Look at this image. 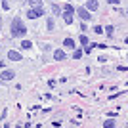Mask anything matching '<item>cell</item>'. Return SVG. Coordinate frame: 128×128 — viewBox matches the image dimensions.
Segmentation results:
<instances>
[{
    "label": "cell",
    "mask_w": 128,
    "mask_h": 128,
    "mask_svg": "<svg viewBox=\"0 0 128 128\" xmlns=\"http://www.w3.org/2000/svg\"><path fill=\"white\" fill-rule=\"evenodd\" d=\"M63 46H65V48H75V40H73V38H65Z\"/></svg>",
    "instance_id": "ba28073f"
},
{
    "label": "cell",
    "mask_w": 128,
    "mask_h": 128,
    "mask_svg": "<svg viewBox=\"0 0 128 128\" xmlns=\"http://www.w3.org/2000/svg\"><path fill=\"white\" fill-rule=\"evenodd\" d=\"M126 44H128V38H126Z\"/></svg>",
    "instance_id": "ffe728a7"
},
{
    "label": "cell",
    "mask_w": 128,
    "mask_h": 128,
    "mask_svg": "<svg viewBox=\"0 0 128 128\" xmlns=\"http://www.w3.org/2000/svg\"><path fill=\"white\" fill-rule=\"evenodd\" d=\"M80 44H82V46H88V36H86V34H80Z\"/></svg>",
    "instance_id": "4fadbf2b"
},
{
    "label": "cell",
    "mask_w": 128,
    "mask_h": 128,
    "mask_svg": "<svg viewBox=\"0 0 128 128\" xmlns=\"http://www.w3.org/2000/svg\"><path fill=\"white\" fill-rule=\"evenodd\" d=\"M27 17H29V19H38V16H36V12H34V10L27 12Z\"/></svg>",
    "instance_id": "9c48e42d"
},
{
    "label": "cell",
    "mask_w": 128,
    "mask_h": 128,
    "mask_svg": "<svg viewBox=\"0 0 128 128\" xmlns=\"http://www.w3.org/2000/svg\"><path fill=\"white\" fill-rule=\"evenodd\" d=\"M29 4H31L32 8H36V6H42V0H29Z\"/></svg>",
    "instance_id": "8fae6325"
},
{
    "label": "cell",
    "mask_w": 128,
    "mask_h": 128,
    "mask_svg": "<svg viewBox=\"0 0 128 128\" xmlns=\"http://www.w3.org/2000/svg\"><path fill=\"white\" fill-rule=\"evenodd\" d=\"M12 34H14V36H25L27 34V27L21 23L19 17H16V19L12 21Z\"/></svg>",
    "instance_id": "6da1fadb"
},
{
    "label": "cell",
    "mask_w": 128,
    "mask_h": 128,
    "mask_svg": "<svg viewBox=\"0 0 128 128\" xmlns=\"http://www.w3.org/2000/svg\"><path fill=\"white\" fill-rule=\"evenodd\" d=\"M94 32H98V34H102V32H103V29H102L100 25H96V27H94Z\"/></svg>",
    "instance_id": "2e32d148"
},
{
    "label": "cell",
    "mask_w": 128,
    "mask_h": 128,
    "mask_svg": "<svg viewBox=\"0 0 128 128\" xmlns=\"http://www.w3.org/2000/svg\"><path fill=\"white\" fill-rule=\"evenodd\" d=\"M73 58H75V59H80V58H82V50H75Z\"/></svg>",
    "instance_id": "9a60e30c"
},
{
    "label": "cell",
    "mask_w": 128,
    "mask_h": 128,
    "mask_svg": "<svg viewBox=\"0 0 128 128\" xmlns=\"http://www.w3.org/2000/svg\"><path fill=\"white\" fill-rule=\"evenodd\" d=\"M63 19H65V23L67 25H71L73 23V6H65V10H63Z\"/></svg>",
    "instance_id": "7a4b0ae2"
},
{
    "label": "cell",
    "mask_w": 128,
    "mask_h": 128,
    "mask_svg": "<svg viewBox=\"0 0 128 128\" xmlns=\"http://www.w3.org/2000/svg\"><path fill=\"white\" fill-rule=\"evenodd\" d=\"M52 12H54V14H61V12H59V8H58V6H52Z\"/></svg>",
    "instance_id": "e0dca14e"
},
{
    "label": "cell",
    "mask_w": 128,
    "mask_h": 128,
    "mask_svg": "<svg viewBox=\"0 0 128 128\" xmlns=\"http://www.w3.org/2000/svg\"><path fill=\"white\" fill-rule=\"evenodd\" d=\"M103 126H105V128H113V126H115V120H111V118H107L105 122H103Z\"/></svg>",
    "instance_id": "30bf717a"
},
{
    "label": "cell",
    "mask_w": 128,
    "mask_h": 128,
    "mask_svg": "<svg viewBox=\"0 0 128 128\" xmlns=\"http://www.w3.org/2000/svg\"><path fill=\"white\" fill-rule=\"evenodd\" d=\"M21 48H25V50H29V48H32V44L29 42V40H23L21 42Z\"/></svg>",
    "instance_id": "5bb4252c"
},
{
    "label": "cell",
    "mask_w": 128,
    "mask_h": 128,
    "mask_svg": "<svg viewBox=\"0 0 128 128\" xmlns=\"http://www.w3.org/2000/svg\"><path fill=\"white\" fill-rule=\"evenodd\" d=\"M86 10L88 12H96L98 10V0H86Z\"/></svg>",
    "instance_id": "8992f818"
},
{
    "label": "cell",
    "mask_w": 128,
    "mask_h": 128,
    "mask_svg": "<svg viewBox=\"0 0 128 128\" xmlns=\"http://www.w3.org/2000/svg\"><path fill=\"white\" fill-rule=\"evenodd\" d=\"M76 14H78V16H80V19H82V21H90V19H92L90 12L86 10V8H82V6H80L78 10H76Z\"/></svg>",
    "instance_id": "3957f363"
},
{
    "label": "cell",
    "mask_w": 128,
    "mask_h": 128,
    "mask_svg": "<svg viewBox=\"0 0 128 128\" xmlns=\"http://www.w3.org/2000/svg\"><path fill=\"white\" fill-rule=\"evenodd\" d=\"M8 59H12V61H21V54L16 52V50H10V52H8Z\"/></svg>",
    "instance_id": "5b68a950"
},
{
    "label": "cell",
    "mask_w": 128,
    "mask_h": 128,
    "mask_svg": "<svg viewBox=\"0 0 128 128\" xmlns=\"http://www.w3.org/2000/svg\"><path fill=\"white\" fill-rule=\"evenodd\" d=\"M4 128H10V126H8V124H6V126H4Z\"/></svg>",
    "instance_id": "d6986e66"
},
{
    "label": "cell",
    "mask_w": 128,
    "mask_h": 128,
    "mask_svg": "<svg viewBox=\"0 0 128 128\" xmlns=\"http://www.w3.org/2000/svg\"><path fill=\"white\" fill-rule=\"evenodd\" d=\"M14 76H16V73H14V71L6 69V71H2V75H0V80H4V82H8V80H12Z\"/></svg>",
    "instance_id": "277c9868"
},
{
    "label": "cell",
    "mask_w": 128,
    "mask_h": 128,
    "mask_svg": "<svg viewBox=\"0 0 128 128\" xmlns=\"http://www.w3.org/2000/svg\"><path fill=\"white\" fill-rule=\"evenodd\" d=\"M65 58H67V54H65L63 50H56V52H54V59H56V61H63Z\"/></svg>",
    "instance_id": "52a82bcc"
},
{
    "label": "cell",
    "mask_w": 128,
    "mask_h": 128,
    "mask_svg": "<svg viewBox=\"0 0 128 128\" xmlns=\"http://www.w3.org/2000/svg\"><path fill=\"white\" fill-rule=\"evenodd\" d=\"M109 4H118V0H107Z\"/></svg>",
    "instance_id": "ac0fdd59"
},
{
    "label": "cell",
    "mask_w": 128,
    "mask_h": 128,
    "mask_svg": "<svg viewBox=\"0 0 128 128\" xmlns=\"http://www.w3.org/2000/svg\"><path fill=\"white\" fill-rule=\"evenodd\" d=\"M67 2H69V0H67Z\"/></svg>",
    "instance_id": "44dd1931"
},
{
    "label": "cell",
    "mask_w": 128,
    "mask_h": 128,
    "mask_svg": "<svg viewBox=\"0 0 128 128\" xmlns=\"http://www.w3.org/2000/svg\"><path fill=\"white\" fill-rule=\"evenodd\" d=\"M105 34L107 36H113V34H115V29H113V27H105Z\"/></svg>",
    "instance_id": "7c38bea8"
}]
</instances>
